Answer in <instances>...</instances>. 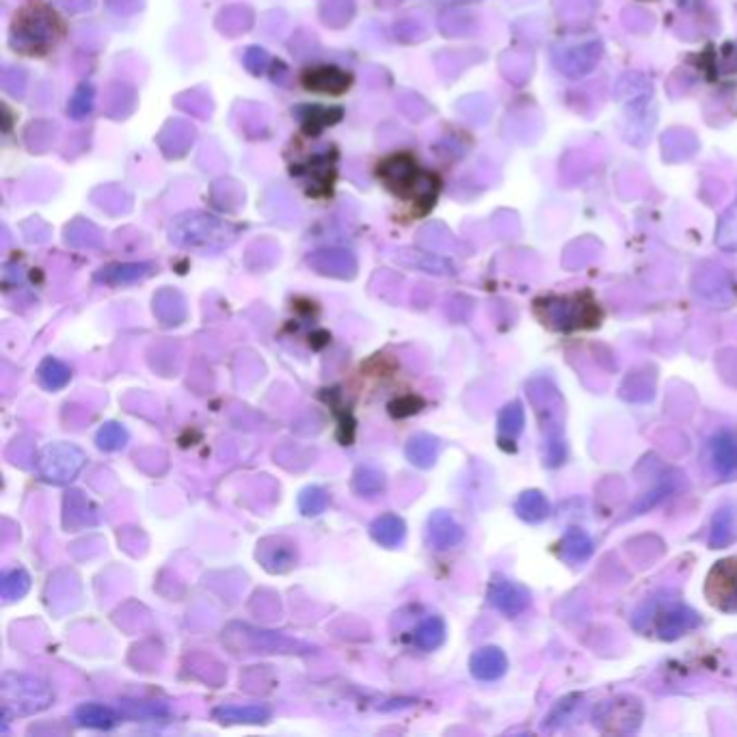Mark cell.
Wrapping results in <instances>:
<instances>
[{
  "mask_svg": "<svg viewBox=\"0 0 737 737\" xmlns=\"http://www.w3.org/2000/svg\"><path fill=\"white\" fill-rule=\"evenodd\" d=\"M528 394L543 433L547 467H560L566 458L565 400L552 378L538 377L528 383Z\"/></svg>",
  "mask_w": 737,
  "mask_h": 737,
  "instance_id": "1",
  "label": "cell"
},
{
  "mask_svg": "<svg viewBox=\"0 0 737 737\" xmlns=\"http://www.w3.org/2000/svg\"><path fill=\"white\" fill-rule=\"evenodd\" d=\"M535 311L543 325L558 333L586 331L597 327L601 320L597 300L588 292L536 299Z\"/></svg>",
  "mask_w": 737,
  "mask_h": 737,
  "instance_id": "2",
  "label": "cell"
},
{
  "mask_svg": "<svg viewBox=\"0 0 737 737\" xmlns=\"http://www.w3.org/2000/svg\"><path fill=\"white\" fill-rule=\"evenodd\" d=\"M643 621L646 623V629H651L657 638L668 640V643L679 640L701 625L699 612L685 605L679 597H671L668 593L649 599V604L638 610L634 625Z\"/></svg>",
  "mask_w": 737,
  "mask_h": 737,
  "instance_id": "3",
  "label": "cell"
},
{
  "mask_svg": "<svg viewBox=\"0 0 737 737\" xmlns=\"http://www.w3.org/2000/svg\"><path fill=\"white\" fill-rule=\"evenodd\" d=\"M5 716H31L48 710L54 694L42 679L22 673H7L0 683Z\"/></svg>",
  "mask_w": 737,
  "mask_h": 737,
  "instance_id": "4",
  "label": "cell"
},
{
  "mask_svg": "<svg viewBox=\"0 0 737 737\" xmlns=\"http://www.w3.org/2000/svg\"><path fill=\"white\" fill-rule=\"evenodd\" d=\"M644 718L643 701L634 694H619L595 707L593 724L601 733L634 735Z\"/></svg>",
  "mask_w": 737,
  "mask_h": 737,
  "instance_id": "5",
  "label": "cell"
},
{
  "mask_svg": "<svg viewBox=\"0 0 737 737\" xmlns=\"http://www.w3.org/2000/svg\"><path fill=\"white\" fill-rule=\"evenodd\" d=\"M84 463H87V455L74 444H48L39 452L37 469L46 483L53 485H67L83 472Z\"/></svg>",
  "mask_w": 737,
  "mask_h": 737,
  "instance_id": "6",
  "label": "cell"
},
{
  "mask_svg": "<svg viewBox=\"0 0 737 737\" xmlns=\"http://www.w3.org/2000/svg\"><path fill=\"white\" fill-rule=\"evenodd\" d=\"M694 292L699 299L710 303L712 308H731L737 300V286L729 270L716 264H703L692 280Z\"/></svg>",
  "mask_w": 737,
  "mask_h": 737,
  "instance_id": "7",
  "label": "cell"
},
{
  "mask_svg": "<svg viewBox=\"0 0 737 737\" xmlns=\"http://www.w3.org/2000/svg\"><path fill=\"white\" fill-rule=\"evenodd\" d=\"M705 597L724 614H737V558H724L712 566L705 580Z\"/></svg>",
  "mask_w": 737,
  "mask_h": 737,
  "instance_id": "8",
  "label": "cell"
},
{
  "mask_svg": "<svg viewBox=\"0 0 737 737\" xmlns=\"http://www.w3.org/2000/svg\"><path fill=\"white\" fill-rule=\"evenodd\" d=\"M486 599H489L491 608H496L497 612H502L508 619H515L521 612L528 610L532 595L526 586L521 584L508 580L504 575H496L489 584V591H486Z\"/></svg>",
  "mask_w": 737,
  "mask_h": 737,
  "instance_id": "9",
  "label": "cell"
},
{
  "mask_svg": "<svg viewBox=\"0 0 737 737\" xmlns=\"http://www.w3.org/2000/svg\"><path fill=\"white\" fill-rule=\"evenodd\" d=\"M255 558L269 574H288L299 563V547L286 536H266L260 541Z\"/></svg>",
  "mask_w": 737,
  "mask_h": 737,
  "instance_id": "10",
  "label": "cell"
},
{
  "mask_svg": "<svg viewBox=\"0 0 737 737\" xmlns=\"http://www.w3.org/2000/svg\"><path fill=\"white\" fill-rule=\"evenodd\" d=\"M710 463L713 474L722 483L737 480V433L731 428H720L710 439Z\"/></svg>",
  "mask_w": 737,
  "mask_h": 737,
  "instance_id": "11",
  "label": "cell"
},
{
  "mask_svg": "<svg viewBox=\"0 0 737 737\" xmlns=\"http://www.w3.org/2000/svg\"><path fill=\"white\" fill-rule=\"evenodd\" d=\"M465 538V530L458 521L446 510H435L427 521V541L437 552L457 547Z\"/></svg>",
  "mask_w": 737,
  "mask_h": 737,
  "instance_id": "12",
  "label": "cell"
},
{
  "mask_svg": "<svg viewBox=\"0 0 737 737\" xmlns=\"http://www.w3.org/2000/svg\"><path fill=\"white\" fill-rule=\"evenodd\" d=\"M601 56V46L597 42H586L582 44V46H575V48H569V50H563L560 54L554 56L555 65H558L560 72H565L566 76H584V74H588L593 70L595 65H597Z\"/></svg>",
  "mask_w": 737,
  "mask_h": 737,
  "instance_id": "13",
  "label": "cell"
},
{
  "mask_svg": "<svg viewBox=\"0 0 737 737\" xmlns=\"http://www.w3.org/2000/svg\"><path fill=\"white\" fill-rule=\"evenodd\" d=\"M508 660L500 646H483L469 660V671L478 682H497L506 674Z\"/></svg>",
  "mask_w": 737,
  "mask_h": 737,
  "instance_id": "14",
  "label": "cell"
},
{
  "mask_svg": "<svg viewBox=\"0 0 737 737\" xmlns=\"http://www.w3.org/2000/svg\"><path fill=\"white\" fill-rule=\"evenodd\" d=\"M524 427H526L524 405H521L519 400L504 405L500 416H497V439H500V446L504 450H515V444H517L519 435L524 433Z\"/></svg>",
  "mask_w": 737,
  "mask_h": 737,
  "instance_id": "15",
  "label": "cell"
},
{
  "mask_svg": "<svg viewBox=\"0 0 737 737\" xmlns=\"http://www.w3.org/2000/svg\"><path fill=\"white\" fill-rule=\"evenodd\" d=\"M65 528H89L98 524V510L81 491H70L64 500Z\"/></svg>",
  "mask_w": 737,
  "mask_h": 737,
  "instance_id": "16",
  "label": "cell"
},
{
  "mask_svg": "<svg viewBox=\"0 0 737 737\" xmlns=\"http://www.w3.org/2000/svg\"><path fill=\"white\" fill-rule=\"evenodd\" d=\"M593 549L595 543L591 535L584 528L571 526V528L565 532L563 541H560V558L569 565H582L591 558Z\"/></svg>",
  "mask_w": 737,
  "mask_h": 737,
  "instance_id": "17",
  "label": "cell"
},
{
  "mask_svg": "<svg viewBox=\"0 0 737 737\" xmlns=\"http://www.w3.org/2000/svg\"><path fill=\"white\" fill-rule=\"evenodd\" d=\"M735 536H737V510L735 506H731V504H724V506H720L716 510V515H713L707 543H710L712 549H724L735 541Z\"/></svg>",
  "mask_w": 737,
  "mask_h": 737,
  "instance_id": "18",
  "label": "cell"
},
{
  "mask_svg": "<svg viewBox=\"0 0 737 737\" xmlns=\"http://www.w3.org/2000/svg\"><path fill=\"white\" fill-rule=\"evenodd\" d=\"M212 716L223 724H262L270 720V710L264 705H221Z\"/></svg>",
  "mask_w": 737,
  "mask_h": 737,
  "instance_id": "19",
  "label": "cell"
},
{
  "mask_svg": "<svg viewBox=\"0 0 737 737\" xmlns=\"http://www.w3.org/2000/svg\"><path fill=\"white\" fill-rule=\"evenodd\" d=\"M370 535L381 547H388V549L398 547L407 536V524L402 521V517H398V515H394V513L381 515V517H377L372 521Z\"/></svg>",
  "mask_w": 737,
  "mask_h": 737,
  "instance_id": "20",
  "label": "cell"
},
{
  "mask_svg": "<svg viewBox=\"0 0 737 737\" xmlns=\"http://www.w3.org/2000/svg\"><path fill=\"white\" fill-rule=\"evenodd\" d=\"M441 450V444L437 437L428 433H418L409 439V444L405 447V455L409 458L411 465H416L419 469H428L433 467L435 461H437Z\"/></svg>",
  "mask_w": 737,
  "mask_h": 737,
  "instance_id": "21",
  "label": "cell"
},
{
  "mask_svg": "<svg viewBox=\"0 0 737 737\" xmlns=\"http://www.w3.org/2000/svg\"><path fill=\"white\" fill-rule=\"evenodd\" d=\"M549 500L545 497V493L538 489L524 491L515 502V513H517L519 519L528 521V524H541L549 517Z\"/></svg>",
  "mask_w": 737,
  "mask_h": 737,
  "instance_id": "22",
  "label": "cell"
},
{
  "mask_svg": "<svg viewBox=\"0 0 737 737\" xmlns=\"http://www.w3.org/2000/svg\"><path fill=\"white\" fill-rule=\"evenodd\" d=\"M584 707H586V703H584L582 694L565 696V699H560L558 703H555V707L549 712V716L545 718V722H543V727H545L547 731L565 729L566 724L575 722L577 716H582Z\"/></svg>",
  "mask_w": 737,
  "mask_h": 737,
  "instance_id": "23",
  "label": "cell"
},
{
  "mask_svg": "<svg viewBox=\"0 0 737 737\" xmlns=\"http://www.w3.org/2000/svg\"><path fill=\"white\" fill-rule=\"evenodd\" d=\"M154 314L164 327H175L186 319L184 299L173 290H162L154 299Z\"/></svg>",
  "mask_w": 737,
  "mask_h": 737,
  "instance_id": "24",
  "label": "cell"
},
{
  "mask_svg": "<svg viewBox=\"0 0 737 737\" xmlns=\"http://www.w3.org/2000/svg\"><path fill=\"white\" fill-rule=\"evenodd\" d=\"M74 720L87 729H111L117 722V713L100 703H83L74 712Z\"/></svg>",
  "mask_w": 737,
  "mask_h": 737,
  "instance_id": "25",
  "label": "cell"
},
{
  "mask_svg": "<svg viewBox=\"0 0 737 737\" xmlns=\"http://www.w3.org/2000/svg\"><path fill=\"white\" fill-rule=\"evenodd\" d=\"M37 381L48 392H56V389H64L72 381V370L70 366H65L56 357H46L37 368Z\"/></svg>",
  "mask_w": 737,
  "mask_h": 737,
  "instance_id": "26",
  "label": "cell"
},
{
  "mask_svg": "<svg viewBox=\"0 0 737 737\" xmlns=\"http://www.w3.org/2000/svg\"><path fill=\"white\" fill-rule=\"evenodd\" d=\"M446 640V623L441 616H428L413 629V644L422 651H435Z\"/></svg>",
  "mask_w": 737,
  "mask_h": 737,
  "instance_id": "27",
  "label": "cell"
},
{
  "mask_svg": "<svg viewBox=\"0 0 737 737\" xmlns=\"http://www.w3.org/2000/svg\"><path fill=\"white\" fill-rule=\"evenodd\" d=\"M662 150H664V156L668 161H685V158H690L696 152V139L688 130L674 128L664 134Z\"/></svg>",
  "mask_w": 737,
  "mask_h": 737,
  "instance_id": "28",
  "label": "cell"
},
{
  "mask_svg": "<svg viewBox=\"0 0 737 737\" xmlns=\"http://www.w3.org/2000/svg\"><path fill=\"white\" fill-rule=\"evenodd\" d=\"M353 491L361 497L381 496L385 491V474L377 467H357L353 474Z\"/></svg>",
  "mask_w": 737,
  "mask_h": 737,
  "instance_id": "29",
  "label": "cell"
},
{
  "mask_svg": "<svg viewBox=\"0 0 737 737\" xmlns=\"http://www.w3.org/2000/svg\"><path fill=\"white\" fill-rule=\"evenodd\" d=\"M28 588H31V575L25 569H20V566L7 571L3 575V582H0V593H3V597L7 601L22 599L28 593Z\"/></svg>",
  "mask_w": 737,
  "mask_h": 737,
  "instance_id": "30",
  "label": "cell"
},
{
  "mask_svg": "<svg viewBox=\"0 0 737 737\" xmlns=\"http://www.w3.org/2000/svg\"><path fill=\"white\" fill-rule=\"evenodd\" d=\"M716 245L722 251H737V201L720 219L716 230Z\"/></svg>",
  "mask_w": 737,
  "mask_h": 737,
  "instance_id": "31",
  "label": "cell"
},
{
  "mask_svg": "<svg viewBox=\"0 0 737 737\" xmlns=\"http://www.w3.org/2000/svg\"><path fill=\"white\" fill-rule=\"evenodd\" d=\"M329 506V496L322 486H308L299 496V510L305 517H319Z\"/></svg>",
  "mask_w": 737,
  "mask_h": 737,
  "instance_id": "32",
  "label": "cell"
},
{
  "mask_svg": "<svg viewBox=\"0 0 737 737\" xmlns=\"http://www.w3.org/2000/svg\"><path fill=\"white\" fill-rule=\"evenodd\" d=\"M95 444H98L100 450L104 452L122 450V447L128 444V430L117 422L104 424V427L95 433Z\"/></svg>",
  "mask_w": 737,
  "mask_h": 737,
  "instance_id": "33",
  "label": "cell"
},
{
  "mask_svg": "<svg viewBox=\"0 0 737 737\" xmlns=\"http://www.w3.org/2000/svg\"><path fill=\"white\" fill-rule=\"evenodd\" d=\"M147 269L150 266L147 264H123V266H115V269H109L104 275H102V280L109 281V283H128V281H137L141 277L147 275Z\"/></svg>",
  "mask_w": 737,
  "mask_h": 737,
  "instance_id": "34",
  "label": "cell"
},
{
  "mask_svg": "<svg viewBox=\"0 0 737 737\" xmlns=\"http://www.w3.org/2000/svg\"><path fill=\"white\" fill-rule=\"evenodd\" d=\"M422 407H424V402L416 398V396H405V398L394 400L392 405H389V413H392L394 418H407V416H413V413H418Z\"/></svg>",
  "mask_w": 737,
  "mask_h": 737,
  "instance_id": "35",
  "label": "cell"
}]
</instances>
